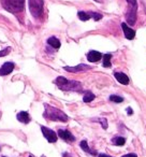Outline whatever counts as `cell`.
I'll return each instance as SVG.
<instances>
[{
  "mask_svg": "<svg viewBox=\"0 0 146 157\" xmlns=\"http://www.w3.org/2000/svg\"><path fill=\"white\" fill-rule=\"evenodd\" d=\"M95 1H97V2H102L103 0H95Z\"/></svg>",
  "mask_w": 146,
  "mask_h": 157,
  "instance_id": "cell-27",
  "label": "cell"
},
{
  "mask_svg": "<svg viewBox=\"0 0 146 157\" xmlns=\"http://www.w3.org/2000/svg\"><path fill=\"white\" fill-rule=\"evenodd\" d=\"M29 157H32V156H31V155H30V156H29Z\"/></svg>",
  "mask_w": 146,
  "mask_h": 157,
  "instance_id": "cell-30",
  "label": "cell"
},
{
  "mask_svg": "<svg viewBox=\"0 0 146 157\" xmlns=\"http://www.w3.org/2000/svg\"><path fill=\"white\" fill-rule=\"evenodd\" d=\"M47 43L50 44L51 46H53L54 48H60V41H59L57 38H55V37H51V38H48L47 39Z\"/></svg>",
  "mask_w": 146,
  "mask_h": 157,
  "instance_id": "cell-14",
  "label": "cell"
},
{
  "mask_svg": "<svg viewBox=\"0 0 146 157\" xmlns=\"http://www.w3.org/2000/svg\"><path fill=\"white\" fill-rule=\"evenodd\" d=\"M122 157H137V154L130 153V154H126V155H124V156H122Z\"/></svg>",
  "mask_w": 146,
  "mask_h": 157,
  "instance_id": "cell-24",
  "label": "cell"
},
{
  "mask_svg": "<svg viewBox=\"0 0 146 157\" xmlns=\"http://www.w3.org/2000/svg\"><path fill=\"white\" fill-rule=\"evenodd\" d=\"M43 0H29V9L30 13L36 18H39L43 13Z\"/></svg>",
  "mask_w": 146,
  "mask_h": 157,
  "instance_id": "cell-5",
  "label": "cell"
},
{
  "mask_svg": "<svg viewBox=\"0 0 146 157\" xmlns=\"http://www.w3.org/2000/svg\"><path fill=\"white\" fill-rule=\"evenodd\" d=\"M44 117L51 121H55V122H67L68 121V116L66 115V113L48 105H45Z\"/></svg>",
  "mask_w": 146,
  "mask_h": 157,
  "instance_id": "cell-1",
  "label": "cell"
},
{
  "mask_svg": "<svg viewBox=\"0 0 146 157\" xmlns=\"http://www.w3.org/2000/svg\"><path fill=\"white\" fill-rule=\"evenodd\" d=\"M114 76H115L116 80L120 84H122V85H128L129 84V78L125 73H122V72H115Z\"/></svg>",
  "mask_w": 146,
  "mask_h": 157,
  "instance_id": "cell-12",
  "label": "cell"
},
{
  "mask_svg": "<svg viewBox=\"0 0 146 157\" xmlns=\"http://www.w3.org/2000/svg\"><path fill=\"white\" fill-rule=\"evenodd\" d=\"M95 99V95L90 92H86L85 95H84V98H83V101L84 102H90Z\"/></svg>",
  "mask_w": 146,
  "mask_h": 157,
  "instance_id": "cell-19",
  "label": "cell"
},
{
  "mask_svg": "<svg viewBox=\"0 0 146 157\" xmlns=\"http://www.w3.org/2000/svg\"><path fill=\"white\" fill-rule=\"evenodd\" d=\"M89 15H90V17H92L95 21H99L102 18V15L99 13H96V12H89Z\"/></svg>",
  "mask_w": 146,
  "mask_h": 157,
  "instance_id": "cell-21",
  "label": "cell"
},
{
  "mask_svg": "<svg viewBox=\"0 0 146 157\" xmlns=\"http://www.w3.org/2000/svg\"><path fill=\"white\" fill-rule=\"evenodd\" d=\"M142 1H143V2H144V5L146 6V0H142Z\"/></svg>",
  "mask_w": 146,
  "mask_h": 157,
  "instance_id": "cell-28",
  "label": "cell"
},
{
  "mask_svg": "<svg viewBox=\"0 0 146 157\" xmlns=\"http://www.w3.org/2000/svg\"><path fill=\"white\" fill-rule=\"evenodd\" d=\"M99 122L102 123V127H103V128H104V129L107 128V121L105 120V118H100V120H99Z\"/></svg>",
  "mask_w": 146,
  "mask_h": 157,
  "instance_id": "cell-22",
  "label": "cell"
},
{
  "mask_svg": "<svg viewBox=\"0 0 146 157\" xmlns=\"http://www.w3.org/2000/svg\"><path fill=\"white\" fill-rule=\"evenodd\" d=\"M58 136L62 140L68 141V142H73L75 140L74 136L72 135L69 130H62V129H59V130H58Z\"/></svg>",
  "mask_w": 146,
  "mask_h": 157,
  "instance_id": "cell-8",
  "label": "cell"
},
{
  "mask_svg": "<svg viewBox=\"0 0 146 157\" xmlns=\"http://www.w3.org/2000/svg\"><path fill=\"white\" fill-rule=\"evenodd\" d=\"M81 147H82V150H84L85 152H87V153H90V154H92V155H96V152H92V151H90V148L88 147V144H87V141L86 140H83V141L81 142Z\"/></svg>",
  "mask_w": 146,
  "mask_h": 157,
  "instance_id": "cell-18",
  "label": "cell"
},
{
  "mask_svg": "<svg viewBox=\"0 0 146 157\" xmlns=\"http://www.w3.org/2000/svg\"><path fill=\"white\" fill-rule=\"evenodd\" d=\"M63 157H67V155H66V154H65V155H63Z\"/></svg>",
  "mask_w": 146,
  "mask_h": 157,
  "instance_id": "cell-29",
  "label": "cell"
},
{
  "mask_svg": "<svg viewBox=\"0 0 146 157\" xmlns=\"http://www.w3.org/2000/svg\"><path fill=\"white\" fill-rule=\"evenodd\" d=\"M77 16H79L80 20L83 21V22H86V21H88L90 18L89 13H87V12H84V11H80L79 13H77Z\"/></svg>",
  "mask_w": 146,
  "mask_h": 157,
  "instance_id": "cell-17",
  "label": "cell"
},
{
  "mask_svg": "<svg viewBox=\"0 0 146 157\" xmlns=\"http://www.w3.org/2000/svg\"><path fill=\"white\" fill-rule=\"evenodd\" d=\"M54 83L60 88L61 90H82L81 83L77 81H71V80H67L63 76H58L54 81Z\"/></svg>",
  "mask_w": 146,
  "mask_h": 157,
  "instance_id": "cell-2",
  "label": "cell"
},
{
  "mask_svg": "<svg viewBox=\"0 0 146 157\" xmlns=\"http://www.w3.org/2000/svg\"><path fill=\"white\" fill-rule=\"evenodd\" d=\"M127 112H128L129 115H131V114H132V110H131V108H128V109H127Z\"/></svg>",
  "mask_w": 146,
  "mask_h": 157,
  "instance_id": "cell-25",
  "label": "cell"
},
{
  "mask_svg": "<svg viewBox=\"0 0 146 157\" xmlns=\"http://www.w3.org/2000/svg\"><path fill=\"white\" fill-rule=\"evenodd\" d=\"M99 157H112V156H109V155H107V154H100Z\"/></svg>",
  "mask_w": 146,
  "mask_h": 157,
  "instance_id": "cell-26",
  "label": "cell"
},
{
  "mask_svg": "<svg viewBox=\"0 0 146 157\" xmlns=\"http://www.w3.org/2000/svg\"><path fill=\"white\" fill-rule=\"evenodd\" d=\"M125 142H126V139L122 137H116L114 138L113 140H112V143L114 144V145H124Z\"/></svg>",
  "mask_w": 146,
  "mask_h": 157,
  "instance_id": "cell-16",
  "label": "cell"
},
{
  "mask_svg": "<svg viewBox=\"0 0 146 157\" xmlns=\"http://www.w3.org/2000/svg\"><path fill=\"white\" fill-rule=\"evenodd\" d=\"M63 69L68 72H73V73H75V72H83V71H85V70H89V69H92V67H90V66L84 65V63H80L79 66H75V67H63Z\"/></svg>",
  "mask_w": 146,
  "mask_h": 157,
  "instance_id": "cell-7",
  "label": "cell"
},
{
  "mask_svg": "<svg viewBox=\"0 0 146 157\" xmlns=\"http://www.w3.org/2000/svg\"><path fill=\"white\" fill-rule=\"evenodd\" d=\"M14 69V63H6L3 66L0 68V75H7L10 74Z\"/></svg>",
  "mask_w": 146,
  "mask_h": 157,
  "instance_id": "cell-10",
  "label": "cell"
},
{
  "mask_svg": "<svg viewBox=\"0 0 146 157\" xmlns=\"http://www.w3.org/2000/svg\"><path fill=\"white\" fill-rule=\"evenodd\" d=\"M9 52H10V48H6V50L1 51V52H0V57H2V56H5V55H7Z\"/></svg>",
  "mask_w": 146,
  "mask_h": 157,
  "instance_id": "cell-23",
  "label": "cell"
},
{
  "mask_svg": "<svg viewBox=\"0 0 146 157\" xmlns=\"http://www.w3.org/2000/svg\"><path fill=\"white\" fill-rule=\"evenodd\" d=\"M128 2V11L126 13V20L130 26L135 24L137 21V0H127Z\"/></svg>",
  "mask_w": 146,
  "mask_h": 157,
  "instance_id": "cell-4",
  "label": "cell"
},
{
  "mask_svg": "<svg viewBox=\"0 0 146 157\" xmlns=\"http://www.w3.org/2000/svg\"><path fill=\"white\" fill-rule=\"evenodd\" d=\"M17 120L20 121L21 123H23V124H28L29 122H30V116H29V114L27 113V112H20V113L17 114Z\"/></svg>",
  "mask_w": 146,
  "mask_h": 157,
  "instance_id": "cell-13",
  "label": "cell"
},
{
  "mask_svg": "<svg viewBox=\"0 0 146 157\" xmlns=\"http://www.w3.org/2000/svg\"><path fill=\"white\" fill-rule=\"evenodd\" d=\"M111 58H112L111 54L103 55V67H105V68L111 67Z\"/></svg>",
  "mask_w": 146,
  "mask_h": 157,
  "instance_id": "cell-15",
  "label": "cell"
},
{
  "mask_svg": "<svg viewBox=\"0 0 146 157\" xmlns=\"http://www.w3.org/2000/svg\"><path fill=\"white\" fill-rule=\"evenodd\" d=\"M110 100L113 101V102H122L124 98H122L119 96H116V95H112V96H110Z\"/></svg>",
  "mask_w": 146,
  "mask_h": 157,
  "instance_id": "cell-20",
  "label": "cell"
},
{
  "mask_svg": "<svg viewBox=\"0 0 146 157\" xmlns=\"http://www.w3.org/2000/svg\"><path fill=\"white\" fill-rule=\"evenodd\" d=\"M102 58V54L97 51H90L87 54V59L89 63H97Z\"/></svg>",
  "mask_w": 146,
  "mask_h": 157,
  "instance_id": "cell-11",
  "label": "cell"
},
{
  "mask_svg": "<svg viewBox=\"0 0 146 157\" xmlns=\"http://www.w3.org/2000/svg\"><path fill=\"white\" fill-rule=\"evenodd\" d=\"M41 130H42V132H43V136L46 138V140H47L50 143H54V142L57 141L56 132H54L52 129L46 128V127H44V126H41Z\"/></svg>",
  "mask_w": 146,
  "mask_h": 157,
  "instance_id": "cell-6",
  "label": "cell"
},
{
  "mask_svg": "<svg viewBox=\"0 0 146 157\" xmlns=\"http://www.w3.org/2000/svg\"><path fill=\"white\" fill-rule=\"evenodd\" d=\"M122 30H124L125 37H126L128 40H132L133 38L135 37V31L133 30L132 28H130V27H129L127 24L122 23Z\"/></svg>",
  "mask_w": 146,
  "mask_h": 157,
  "instance_id": "cell-9",
  "label": "cell"
},
{
  "mask_svg": "<svg viewBox=\"0 0 146 157\" xmlns=\"http://www.w3.org/2000/svg\"><path fill=\"white\" fill-rule=\"evenodd\" d=\"M3 9L11 13H20L24 10L25 0H0Z\"/></svg>",
  "mask_w": 146,
  "mask_h": 157,
  "instance_id": "cell-3",
  "label": "cell"
}]
</instances>
